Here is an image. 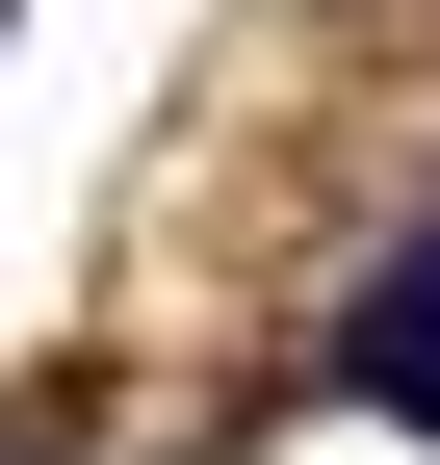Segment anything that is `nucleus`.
I'll return each mask as SVG.
<instances>
[{
	"mask_svg": "<svg viewBox=\"0 0 440 465\" xmlns=\"http://www.w3.org/2000/svg\"><path fill=\"white\" fill-rule=\"evenodd\" d=\"M337 388L440 440V232H415V259H363V311H337Z\"/></svg>",
	"mask_w": 440,
	"mask_h": 465,
	"instance_id": "f257e3e1",
	"label": "nucleus"
}]
</instances>
